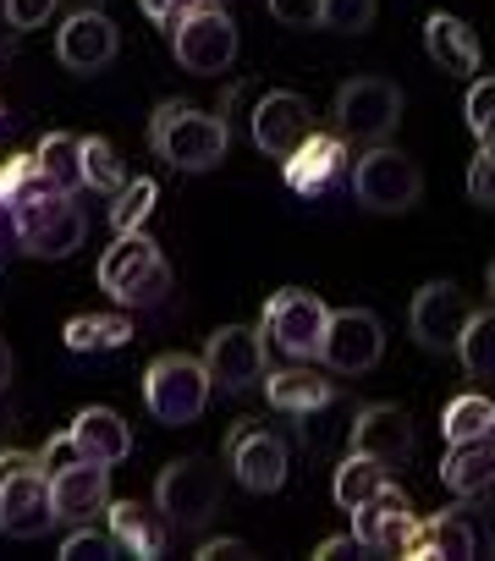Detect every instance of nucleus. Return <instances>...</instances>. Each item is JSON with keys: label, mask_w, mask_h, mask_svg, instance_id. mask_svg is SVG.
Instances as JSON below:
<instances>
[{"label": "nucleus", "mask_w": 495, "mask_h": 561, "mask_svg": "<svg viewBox=\"0 0 495 561\" xmlns=\"http://www.w3.org/2000/svg\"><path fill=\"white\" fill-rule=\"evenodd\" d=\"M149 144L165 165L176 171H215L226 160V144H231V127L209 111H193L187 100H165L154 116H149Z\"/></svg>", "instance_id": "nucleus-1"}, {"label": "nucleus", "mask_w": 495, "mask_h": 561, "mask_svg": "<svg viewBox=\"0 0 495 561\" xmlns=\"http://www.w3.org/2000/svg\"><path fill=\"white\" fill-rule=\"evenodd\" d=\"M12 237L28 259H72L89 237V215L61 187H34L23 204H12Z\"/></svg>", "instance_id": "nucleus-2"}, {"label": "nucleus", "mask_w": 495, "mask_h": 561, "mask_svg": "<svg viewBox=\"0 0 495 561\" xmlns=\"http://www.w3.org/2000/svg\"><path fill=\"white\" fill-rule=\"evenodd\" d=\"M56 517V495H50V473L39 462V451H0V534L12 539H39L50 534Z\"/></svg>", "instance_id": "nucleus-3"}, {"label": "nucleus", "mask_w": 495, "mask_h": 561, "mask_svg": "<svg viewBox=\"0 0 495 561\" xmlns=\"http://www.w3.org/2000/svg\"><path fill=\"white\" fill-rule=\"evenodd\" d=\"M100 287L127 309H160L171 293V264L143 231H127L100 259Z\"/></svg>", "instance_id": "nucleus-4"}, {"label": "nucleus", "mask_w": 495, "mask_h": 561, "mask_svg": "<svg viewBox=\"0 0 495 561\" xmlns=\"http://www.w3.org/2000/svg\"><path fill=\"white\" fill-rule=\"evenodd\" d=\"M209 391H215V380H209L204 358L165 353V358H154V364L143 369V408H149L160 424H171V430L193 424V419L209 408Z\"/></svg>", "instance_id": "nucleus-5"}, {"label": "nucleus", "mask_w": 495, "mask_h": 561, "mask_svg": "<svg viewBox=\"0 0 495 561\" xmlns=\"http://www.w3.org/2000/svg\"><path fill=\"white\" fill-rule=\"evenodd\" d=\"M353 193L375 215H402V209H413L424 198V171H418L413 154H402L391 144H369L353 160Z\"/></svg>", "instance_id": "nucleus-6"}, {"label": "nucleus", "mask_w": 495, "mask_h": 561, "mask_svg": "<svg viewBox=\"0 0 495 561\" xmlns=\"http://www.w3.org/2000/svg\"><path fill=\"white\" fill-rule=\"evenodd\" d=\"M220 490L226 479L209 457H176L154 484V506L165 512L171 528H204L220 512Z\"/></svg>", "instance_id": "nucleus-7"}, {"label": "nucleus", "mask_w": 495, "mask_h": 561, "mask_svg": "<svg viewBox=\"0 0 495 561\" xmlns=\"http://www.w3.org/2000/svg\"><path fill=\"white\" fill-rule=\"evenodd\" d=\"M325 325H331V309L314 298V293H303V287H281V293H270V304H265V342L276 347V353H287V358H320V347H325Z\"/></svg>", "instance_id": "nucleus-8"}, {"label": "nucleus", "mask_w": 495, "mask_h": 561, "mask_svg": "<svg viewBox=\"0 0 495 561\" xmlns=\"http://www.w3.org/2000/svg\"><path fill=\"white\" fill-rule=\"evenodd\" d=\"M402 122V89L385 78H347L336 94V127L353 144H385Z\"/></svg>", "instance_id": "nucleus-9"}, {"label": "nucleus", "mask_w": 495, "mask_h": 561, "mask_svg": "<svg viewBox=\"0 0 495 561\" xmlns=\"http://www.w3.org/2000/svg\"><path fill=\"white\" fill-rule=\"evenodd\" d=\"M226 468H231V479H237L242 490H254V495H276V490L287 484L292 457H287L281 435H270L260 419H242V424L226 435Z\"/></svg>", "instance_id": "nucleus-10"}, {"label": "nucleus", "mask_w": 495, "mask_h": 561, "mask_svg": "<svg viewBox=\"0 0 495 561\" xmlns=\"http://www.w3.org/2000/svg\"><path fill=\"white\" fill-rule=\"evenodd\" d=\"M171 50L182 61V72L193 78H220L237 61V23L220 7H198L193 18H182L171 28Z\"/></svg>", "instance_id": "nucleus-11"}, {"label": "nucleus", "mask_w": 495, "mask_h": 561, "mask_svg": "<svg viewBox=\"0 0 495 561\" xmlns=\"http://www.w3.org/2000/svg\"><path fill=\"white\" fill-rule=\"evenodd\" d=\"M204 369L220 391H254L270 375V342L265 331H248V325H220L204 347Z\"/></svg>", "instance_id": "nucleus-12"}, {"label": "nucleus", "mask_w": 495, "mask_h": 561, "mask_svg": "<svg viewBox=\"0 0 495 561\" xmlns=\"http://www.w3.org/2000/svg\"><path fill=\"white\" fill-rule=\"evenodd\" d=\"M473 320V304L457 280H429L424 293H413V309H407V331L424 353H457L462 331Z\"/></svg>", "instance_id": "nucleus-13"}, {"label": "nucleus", "mask_w": 495, "mask_h": 561, "mask_svg": "<svg viewBox=\"0 0 495 561\" xmlns=\"http://www.w3.org/2000/svg\"><path fill=\"white\" fill-rule=\"evenodd\" d=\"M116 50H122V34H116V23H111L100 7H78V12L56 28V61H61L67 72H78V78L105 72V67L116 61Z\"/></svg>", "instance_id": "nucleus-14"}, {"label": "nucleus", "mask_w": 495, "mask_h": 561, "mask_svg": "<svg viewBox=\"0 0 495 561\" xmlns=\"http://www.w3.org/2000/svg\"><path fill=\"white\" fill-rule=\"evenodd\" d=\"M385 353V325L369 314V309H336L331 325H325V369L331 375H369Z\"/></svg>", "instance_id": "nucleus-15"}, {"label": "nucleus", "mask_w": 495, "mask_h": 561, "mask_svg": "<svg viewBox=\"0 0 495 561\" xmlns=\"http://www.w3.org/2000/svg\"><path fill=\"white\" fill-rule=\"evenodd\" d=\"M281 165H287V187L298 198H320V193H331L353 171V154H347L342 133H309Z\"/></svg>", "instance_id": "nucleus-16"}, {"label": "nucleus", "mask_w": 495, "mask_h": 561, "mask_svg": "<svg viewBox=\"0 0 495 561\" xmlns=\"http://www.w3.org/2000/svg\"><path fill=\"white\" fill-rule=\"evenodd\" d=\"M413 528H418V517H413V506H407V495L396 484H385L380 495H369L353 512V534L364 539L369 556H407Z\"/></svg>", "instance_id": "nucleus-17"}, {"label": "nucleus", "mask_w": 495, "mask_h": 561, "mask_svg": "<svg viewBox=\"0 0 495 561\" xmlns=\"http://www.w3.org/2000/svg\"><path fill=\"white\" fill-rule=\"evenodd\" d=\"M254 144L270 154V160H287L309 133H314V105L303 100V94H292V89H270L260 105H254Z\"/></svg>", "instance_id": "nucleus-18"}, {"label": "nucleus", "mask_w": 495, "mask_h": 561, "mask_svg": "<svg viewBox=\"0 0 495 561\" xmlns=\"http://www.w3.org/2000/svg\"><path fill=\"white\" fill-rule=\"evenodd\" d=\"M50 495H56V517L61 523H89L94 512L111 506V462H67L50 473Z\"/></svg>", "instance_id": "nucleus-19"}, {"label": "nucleus", "mask_w": 495, "mask_h": 561, "mask_svg": "<svg viewBox=\"0 0 495 561\" xmlns=\"http://www.w3.org/2000/svg\"><path fill=\"white\" fill-rule=\"evenodd\" d=\"M490 550H495V534H490V528H473L462 512L418 517L413 545H407V556H413V561H440V556H490Z\"/></svg>", "instance_id": "nucleus-20"}, {"label": "nucleus", "mask_w": 495, "mask_h": 561, "mask_svg": "<svg viewBox=\"0 0 495 561\" xmlns=\"http://www.w3.org/2000/svg\"><path fill=\"white\" fill-rule=\"evenodd\" d=\"M413 446H418V435H413V419L402 413V408H391V402H380V408H364L358 419H353V451H364V457H380V462H407L413 457Z\"/></svg>", "instance_id": "nucleus-21"}, {"label": "nucleus", "mask_w": 495, "mask_h": 561, "mask_svg": "<svg viewBox=\"0 0 495 561\" xmlns=\"http://www.w3.org/2000/svg\"><path fill=\"white\" fill-rule=\"evenodd\" d=\"M440 484L468 506H495V446L490 440L451 446L440 462Z\"/></svg>", "instance_id": "nucleus-22"}, {"label": "nucleus", "mask_w": 495, "mask_h": 561, "mask_svg": "<svg viewBox=\"0 0 495 561\" xmlns=\"http://www.w3.org/2000/svg\"><path fill=\"white\" fill-rule=\"evenodd\" d=\"M105 512H111V534H116L122 556H138V561H160V556H165L171 523H165L160 506L149 512L143 501H111Z\"/></svg>", "instance_id": "nucleus-23"}, {"label": "nucleus", "mask_w": 495, "mask_h": 561, "mask_svg": "<svg viewBox=\"0 0 495 561\" xmlns=\"http://www.w3.org/2000/svg\"><path fill=\"white\" fill-rule=\"evenodd\" d=\"M424 50H429V61H435L440 72H451V78H473L479 61H484L479 34H473L462 18H451V12L424 18Z\"/></svg>", "instance_id": "nucleus-24"}, {"label": "nucleus", "mask_w": 495, "mask_h": 561, "mask_svg": "<svg viewBox=\"0 0 495 561\" xmlns=\"http://www.w3.org/2000/svg\"><path fill=\"white\" fill-rule=\"evenodd\" d=\"M265 397L287 419H314V413H325L336 402V386L325 375H314V369H270L265 375Z\"/></svg>", "instance_id": "nucleus-25"}, {"label": "nucleus", "mask_w": 495, "mask_h": 561, "mask_svg": "<svg viewBox=\"0 0 495 561\" xmlns=\"http://www.w3.org/2000/svg\"><path fill=\"white\" fill-rule=\"evenodd\" d=\"M67 435L78 440V451H83L89 462H111V468H116V462L133 451V430H127L122 413H111V408H83Z\"/></svg>", "instance_id": "nucleus-26"}, {"label": "nucleus", "mask_w": 495, "mask_h": 561, "mask_svg": "<svg viewBox=\"0 0 495 561\" xmlns=\"http://www.w3.org/2000/svg\"><path fill=\"white\" fill-rule=\"evenodd\" d=\"M385 484H391V462L353 451V457L336 468V479H331V495H336V506H342V512H358V506H364L369 495H380Z\"/></svg>", "instance_id": "nucleus-27"}, {"label": "nucleus", "mask_w": 495, "mask_h": 561, "mask_svg": "<svg viewBox=\"0 0 495 561\" xmlns=\"http://www.w3.org/2000/svg\"><path fill=\"white\" fill-rule=\"evenodd\" d=\"M34 160H39V176H45L50 187H61V193H78V187H83V138H72V133H45L39 149H34Z\"/></svg>", "instance_id": "nucleus-28"}, {"label": "nucleus", "mask_w": 495, "mask_h": 561, "mask_svg": "<svg viewBox=\"0 0 495 561\" xmlns=\"http://www.w3.org/2000/svg\"><path fill=\"white\" fill-rule=\"evenodd\" d=\"M440 435H446V446L490 440V435H495V402H490V397H479V391H468V397L446 402V408H440Z\"/></svg>", "instance_id": "nucleus-29"}, {"label": "nucleus", "mask_w": 495, "mask_h": 561, "mask_svg": "<svg viewBox=\"0 0 495 561\" xmlns=\"http://www.w3.org/2000/svg\"><path fill=\"white\" fill-rule=\"evenodd\" d=\"M127 342H133V320H122V314H72L67 320L72 353H105V347H127Z\"/></svg>", "instance_id": "nucleus-30"}, {"label": "nucleus", "mask_w": 495, "mask_h": 561, "mask_svg": "<svg viewBox=\"0 0 495 561\" xmlns=\"http://www.w3.org/2000/svg\"><path fill=\"white\" fill-rule=\"evenodd\" d=\"M457 358H462V369L473 380H495V314L473 309V320H468V331L457 342Z\"/></svg>", "instance_id": "nucleus-31"}, {"label": "nucleus", "mask_w": 495, "mask_h": 561, "mask_svg": "<svg viewBox=\"0 0 495 561\" xmlns=\"http://www.w3.org/2000/svg\"><path fill=\"white\" fill-rule=\"evenodd\" d=\"M154 204H160V187H154L149 176L127 182V187L116 193V204H111V231H116V237L143 231V226H149V215H154Z\"/></svg>", "instance_id": "nucleus-32"}, {"label": "nucleus", "mask_w": 495, "mask_h": 561, "mask_svg": "<svg viewBox=\"0 0 495 561\" xmlns=\"http://www.w3.org/2000/svg\"><path fill=\"white\" fill-rule=\"evenodd\" d=\"M83 187H94V193H111V198L127 187L122 154H116L105 138H83Z\"/></svg>", "instance_id": "nucleus-33"}, {"label": "nucleus", "mask_w": 495, "mask_h": 561, "mask_svg": "<svg viewBox=\"0 0 495 561\" xmlns=\"http://www.w3.org/2000/svg\"><path fill=\"white\" fill-rule=\"evenodd\" d=\"M105 556H122V545H116L111 528L78 523V534H67V545H61V561H105Z\"/></svg>", "instance_id": "nucleus-34"}, {"label": "nucleus", "mask_w": 495, "mask_h": 561, "mask_svg": "<svg viewBox=\"0 0 495 561\" xmlns=\"http://www.w3.org/2000/svg\"><path fill=\"white\" fill-rule=\"evenodd\" d=\"M462 116H468V127H473L479 144H495V78H473Z\"/></svg>", "instance_id": "nucleus-35"}, {"label": "nucleus", "mask_w": 495, "mask_h": 561, "mask_svg": "<svg viewBox=\"0 0 495 561\" xmlns=\"http://www.w3.org/2000/svg\"><path fill=\"white\" fill-rule=\"evenodd\" d=\"M380 12V0H325V28L336 34H364Z\"/></svg>", "instance_id": "nucleus-36"}, {"label": "nucleus", "mask_w": 495, "mask_h": 561, "mask_svg": "<svg viewBox=\"0 0 495 561\" xmlns=\"http://www.w3.org/2000/svg\"><path fill=\"white\" fill-rule=\"evenodd\" d=\"M270 18L281 28H320L325 23V0H270Z\"/></svg>", "instance_id": "nucleus-37"}, {"label": "nucleus", "mask_w": 495, "mask_h": 561, "mask_svg": "<svg viewBox=\"0 0 495 561\" xmlns=\"http://www.w3.org/2000/svg\"><path fill=\"white\" fill-rule=\"evenodd\" d=\"M468 193H473L484 209H495V144H479V154H473V165H468Z\"/></svg>", "instance_id": "nucleus-38"}, {"label": "nucleus", "mask_w": 495, "mask_h": 561, "mask_svg": "<svg viewBox=\"0 0 495 561\" xmlns=\"http://www.w3.org/2000/svg\"><path fill=\"white\" fill-rule=\"evenodd\" d=\"M198 7H209V0H138V12H143L154 28H176V23L193 18Z\"/></svg>", "instance_id": "nucleus-39"}, {"label": "nucleus", "mask_w": 495, "mask_h": 561, "mask_svg": "<svg viewBox=\"0 0 495 561\" xmlns=\"http://www.w3.org/2000/svg\"><path fill=\"white\" fill-rule=\"evenodd\" d=\"M56 7L61 0H7V12H12V23L28 34V28H39V23H50L56 18Z\"/></svg>", "instance_id": "nucleus-40"}, {"label": "nucleus", "mask_w": 495, "mask_h": 561, "mask_svg": "<svg viewBox=\"0 0 495 561\" xmlns=\"http://www.w3.org/2000/svg\"><path fill=\"white\" fill-rule=\"evenodd\" d=\"M39 462H45V473H56V468H67V462H83V451H78L72 435H50L45 451H39Z\"/></svg>", "instance_id": "nucleus-41"}, {"label": "nucleus", "mask_w": 495, "mask_h": 561, "mask_svg": "<svg viewBox=\"0 0 495 561\" xmlns=\"http://www.w3.org/2000/svg\"><path fill=\"white\" fill-rule=\"evenodd\" d=\"M314 556H320V561H347V556H369V550H364L358 534H336V539H320Z\"/></svg>", "instance_id": "nucleus-42"}, {"label": "nucleus", "mask_w": 495, "mask_h": 561, "mask_svg": "<svg viewBox=\"0 0 495 561\" xmlns=\"http://www.w3.org/2000/svg\"><path fill=\"white\" fill-rule=\"evenodd\" d=\"M231 556H248L242 539H204L198 545V561H231Z\"/></svg>", "instance_id": "nucleus-43"}, {"label": "nucleus", "mask_w": 495, "mask_h": 561, "mask_svg": "<svg viewBox=\"0 0 495 561\" xmlns=\"http://www.w3.org/2000/svg\"><path fill=\"white\" fill-rule=\"evenodd\" d=\"M18 39H23V28L12 23V12H7V0H0V61H7V56L18 50Z\"/></svg>", "instance_id": "nucleus-44"}, {"label": "nucleus", "mask_w": 495, "mask_h": 561, "mask_svg": "<svg viewBox=\"0 0 495 561\" xmlns=\"http://www.w3.org/2000/svg\"><path fill=\"white\" fill-rule=\"evenodd\" d=\"M12 375H18V358H12V347H7V336H0V391L12 386Z\"/></svg>", "instance_id": "nucleus-45"}, {"label": "nucleus", "mask_w": 495, "mask_h": 561, "mask_svg": "<svg viewBox=\"0 0 495 561\" xmlns=\"http://www.w3.org/2000/svg\"><path fill=\"white\" fill-rule=\"evenodd\" d=\"M484 280H490V293H495V264H490V270H484Z\"/></svg>", "instance_id": "nucleus-46"}, {"label": "nucleus", "mask_w": 495, "mask_h": 561, "mask_svg": "<svg viewBox=\"0 0 495 561\" xmlns=\"http://www.w3.org/2000/svg\"><path fill=\"white\" fill-rule=\"evenodd\" d=\"M78 7H100V0H78Z\"/></svg>", "instance_id": "nucleus-47"}, {"label": "nucleus", "mask_w": 495, "mask_h": 561, "mask_svg": "<svg viewBox=\"0 0 495 561\" xmlns=\"http://www.w3.org/2000/svg\"><path fill=\"white\" fill-rule=\"evenodd\" d=\"M0 122H7V111H0Z\"/></svg>", "instance_id": "nucleus-48"}]
</instances>
